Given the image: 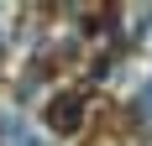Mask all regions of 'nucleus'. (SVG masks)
Masks as SVG:
<instances>
[{"instance_id": "1", "label": "nucleus", "mask_w": 152, "mask_h": 146, "mask_svg": "<svg viewBox=\"0 0 152 146\" xmlns=\"http://www.w3.org/2000/svg\"><path fill=\"white\" fill-rule=\"evenodd\" d=\"M79 115H84V110H79V99L74 94H58V99H53V110H47V120H53V131H79Z\"/></svg>"}]
</instances>
